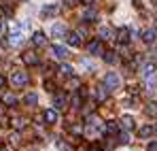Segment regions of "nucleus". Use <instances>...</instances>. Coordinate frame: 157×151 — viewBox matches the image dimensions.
<instances>
[{
    "instance_id": "obj_1",
    "label": "nucleus",
    "mask_w": 157,
    "mask_h": 151,
    "mask_svg": "<svg viewBox=\"0 0 157 151\" xmlns=\"http://www.w3.org/2000/svg\"><path fill=\"white\" fill-rule=\"evenodd\" d=\"M11 83H13L15 87H24V85H28V75L21 73V70H15V73L11 75Z\"/></svg>"
},
{
    "instance_id": "obj_2",
    "label": "nucleus",
    "mask_w": 157,
    "mask_h": 151,
    "mask_svg": "<svg viewBox=\"0 0 157 151\" xmlns=\"http://www.w3.org/2000/svg\"><path fill=\"white\" fill-rule=\"evenodd\" d=\"M119 83H121V79H119V75H117V73H106L104 85L108 87V89H117V87H119Z\"/></svg>"
},
{
    "instance_id": "obj_3",
    "label": "nucleus",
    "mask_w": 157,
    "mask_h": 151,
    "mask_svg": "<svg viewBox=\"0 0 157 151\" xmlns=\"http://www.w3.org/2000/svg\"><path fill=\"white\" fill-rule=\"evenodd\" d=\"M87 51H89L91 55H102V53H104V47H102V41H91V43L87 45Z\"/></svg>"
},
{
    "instance_id": "obj_4",
    "label": "nucleus",
    "mask_w": 157,
    "mask_h": 151,
    "mask_svg": "<svg viewBox=\"0 0 157 151\" xmlns=\"http://www.w3.org/2000/svg\"><path fill=\"white\" fill-rule=\"evenodd\" d=\"M9 38H11V45H19V43H21V38H24V36H21V26H13V30H11V36H9Z\"/></svg>"
},
{
    "instance_id": "obj_5",
    "label": "nucleus",
    "mask_w": 157,
    "mask_h": 151,
    "mask_svg": "<svg viewBox=\"0 0 157 151\" xmlns=\"http://www.w3.org/2000/svg\"><path fill=\"white\" fill-rule=\"evenodd\" d=\"M43 117H45V121L53 126V124H57V109H47L45 113H43Z\"/></svg>"
},
{
    "instance_id": "obj_6",
    "label": "nucleus",
    "mask_w": 157,
    "mask_h": 151,
    "mask_svg": "<svg viewBox=\"0 0 157 151\" xmlns=\"http://www.w3.org/2000/svg\"><path fill=\"white\" fill-rule=\"evenodd\" d=\"M151 134H155V126L147 124V126H140V128H138V136H140V138H149Z\"/></svg>"
},
{
    "instance_id": "obj_7",
    "label": "nucleus",
    "mask_w": 157,
    "mask_h": 151,
    "mask_svg": "<svg viewBox=\"0 0 157 151\" xmlns=\"http://www.w3.org/2000/svg\"><path fill=\"white\" fill-rule=\"evenodd\" d=\"M64 34H66V28L59 24V22L51 26V36L53 38H64Z\"/></svg>"
},
{
    "instance_id": "obj_8",
    "label": "nucleus",
    "mask_w": 157,
    "mask_h": 151,
    "mask_svg": "<svg viewBox=\"0 0 157 151\" xmlns=\"http://www.w3.org/2000/svg\"><path fill=\"white\" fill-rule=\"evenodd\" d=\"M53 55L57 58V60H66L68 58V49L66 47H62V45H53Z\"/></svg>"
},
{
    "instance_id": "obj_9",
    "label": "nucleus",
    "mask_w": 157,
    "mask_h": 151,
    "mask_svg": "<svg viewBox=\"0 0 157 151\" xmlns=\"http://www.w3.org/2000/svg\"><path fill=\"white\" fill-rule=\"evenodd\" d=\"M24 62H26L28 66H36V64H38V55H36L34 51H26V53H24Z\"/></svg>"
},
{
    "instance_id": "obj_10",
    "label": "nucleus",
    "mask_w": 157,
    "mask_h": 151,
    "mask_svg": "<svg viewBox=\"0 0 157 151\" xmlns=\"http://www.w3.org/2000/svg\"><path fill=\"white\" fill-rule=\"evenodd\" d=\"M140 73H142V79H151L153 77V73H155V64H144L142 68H140Z\"/></svg>"
},
{
    "instance_id": "obj_11",
    "label": "nucleus",
    "mask_w": 157,
    "mask_h": 151,
    "mask_svg": "<svg viewBox=\"0 0 157 151\" xmlns=\"http://www.w3.org/2000/svg\"><path fill=\"white\" fill-rule=\"evenodd\" d=\"M57 11H59L57 4H47V6L43 9V17H53V15H57Z\"/></svg>"
},
{
    "instance_id": "obj_12",
    "label": "nucleus",
    "mask_w": 157,
    "mask_h": 151,
    "mask_svg": "<svg viewBox=\"0 0 157 151\" xmlns=\"http://www.w3.org/2000/svg\"><path fill=\"white\" fill-rule=\"evenodd\" d=\"M32 43H34V45H38V47H45V45H47V38H45V34H43V32H34Z\"/></svg>"
},
{
    "instance_id": "obj_13",
    "label": "nucleus",
    "mask_w": 157,
    "mask_h": 151,
    "mask_svg": "<svg viewBox=\"0 0 157 151\" xmlns=\"http://www.w3.org/2000/svg\"><path fill=\"white\" fill-rule=\"evenodd\" d=\"M68 45H72V47H81V34H77V32H72V34H68Z\"/></svg>"
},
{
    "instance_id": "obj_14",
    "label": "nucleus",
    "mask_w": 157,
    "mask_h": 151,
    "mask_svg": "<svg viewBox=\"0 0 157 151\" xmlns=\"http://www.w3.org/2000/svg\"><path fill=\"white\" fill-rule=\"evenodd\" d=\"M117 38H119V43H130V30L128 28H121L117 32Z\"/></svg>"
},
{
    "instance_id": "obj_15",
    "label": "nucleus",
    "mask_w": 157,
    "mask_h": 151,
    "mask_svg": "<svg viewBox=\"0 0 157 151\" xmlns=\"http://www.w3.org/2000/svg\"><path fill=\"white\" fill-rule=\"evenodd\" d=\"M155 36H157L155 30H147V32L142 34V41H144L147 45H151V43H155Z\"/></svg>"
},
{
    "instance_id": "obj_16",
    "label": "nucleus",
    "mask_w": 157,
    "mask_h": 151,
    "mask_svg": "<svg viewBox=\"0 0 157 151\" xmlns=\"http://www.w3.org/2000/svg\"><path fill=\"white\" fill-rule=\"evenodd\" d=\"M102 58H104V62H108V64H117L119 62V58H117L115 51H106V53H102Z\"/></svg>"
},
{
    "instance_id": "obj_17",
    "label": "nucleus",
    "mask_w": 157,
    "mask_h": 151,
    "mask_svg": "<svg viewBox=\"0 0 157 151\" xmlns=\"http://www.w3.org/2000/svg\"><path fill=\"white\" fill-rule=\"evenodd\" d=\"M55 109H57V111H64V109H66V96H64V94H57V96H55Z\"/></svg>"
},
{
    "instance_id": "obj_18",
    "label": "nucleus",
    "mask_w": 157,
    "mask_h": 151,
    "mask_svg": "<svg viewBox=\"0 0 157 151\" xmlns=\"http://www.w3.org/2000/svg\"><path fill=\"white\" fill-rule=\"evenodd\" d=\"M104 132H106V134H117V132H119V126H117L115 121H106Z\"/></svg>"
},
{
    "instance_id": "obj_19",
    "label": "nucleus",
    "mask_w": 157,
    "mask_h": 151,
    "mask_svg": "<svg viewBox=\"0 0 157 151\" xmlns=\"http://www.w3.org/2000/svg\"><path fill=\"white\" fill-rule=\"evenodd\" d=\"M26 104H28V106H36V104H38V96H36L34 92L26 94Z\"/></svg>"
},
{
    "instance_id": "obj_20",
    "label": "nucleus",
    "mask_w": 157,
    "mask_h": 151,
    "mask_svg": "<svg viewBox=\"0 0 157 151\" xmlns=\"http://www.w3.org/2000/svg\"><path fill=\"white\" fill-rule=\"evenodd\" d=\"M121 126L125 128V130H132V128H134V117H130V115H123V117H121Z\"/></svg>"
},
{
    "instance_id": "obj_21",
    "label": "nucleus",
    "mask_w": 157,
    "mask_h": 151,
    "mask_svg": "<svg viewBox=\"0 0 157 151\" xmlns=\"http://www.w3.org/2000/svg\"><path fill=\"white\" fill-rule=\"evenodd\" d=\"M2 102L9 104V106H15V104H17V98H15L13 94H2Z\"/></svg>"
},
{
    "instance_id": "obj_22",
    "label": "nucleus",
    "mask_w": 157,
    "mask_h": 151,
    "mask_svg": "<svg viewBox=\"0 0 157 151\" xmlns=\"http://www.w3.org/2000/svg\"><path fill=\"white\" fill-rule=\"evenodd\" d=\"M110 36H113V30L102 26V28H100V38H102V41H110Z\"/></svg>"
},
{
    "instance_id": "obj_23",
    "label": "nucleus",
    "mask_w": 157,
    "mask_h": 151,
    "mask_svg": "<svg viewBox=\"0 0 157 151\" xmlns=\"http://www.w3.org/2000/svg\"><path fill=\"white\" fill-rule=\"evenodd\" d=\"M85 19L96 22V19H98V11H96V9H87V11H85Z\"/></svg>"
},
{
    "instance_id": "obj_24",
    "label": "nucleus",
    "mask_w": 157,
    "mask_h": 151,
    "mask_svg": "<svg viewBox=\"0 0 157 151\" xmlns=\"http://www.w3.org/2000/svg\"><path fill=\"white\" fill-rule=\"evenodd\" d=\"M59 70H62V75H64V77H70L72 73H75L70 64H62V68H59Z\"/></svg>"
},
{
    "instance_id": "obj_25",
    "label": "nucleus",
    "mask_w": 157,
    "mask_h": 151,
    "mask_svg": "<svg viewBox=\"0 0 157 151\" xmlns=\"http://www.w3.org/2000/svg\"><path fill=\"white\" fill-rule=\"evenodd\" d=\"M147 113H149V115H153V117L157 115V104H155V102H151V104H149V109H147Z\"/></svg>"
},
{
    "instance_id": "obj_26",
    "label": "nucleus",
    "mask_w": 157,
    "mask_h": 151,
    "mask_svg": "<svg viewBox=\"0 0 157 151\" xmlns=\"http://www.w3.org/2000/svg\"><path fill=\"white\" fill-rule=\"evenodd\" d=\"M11 145H15V147L19 145V134H17V132H15V134H11Z\"/></svg>"
},
{
    "instance_id": "obj_27",
    "label": "nucleus",
    "mask_w": 157,
    "mask_h": 151,
    "mask_svg": "<svg viewBox=\"0 0 157 151\" xmlns=\"http://www.w3.org/2000/svg\"><path fill=\"white\" fill-rule=\"evenodd\" d=\"M119 138H121V143H130V136H128V132H121V134H119Z\"/></svg>"
},
{
    "instance_id": "obj_28",
    "label": "nucleus",
    "mask_w": 157,
    "mask_h": 151,
    "mask_svg": "<svg viewBox=\"0 0 157 151\" xmlns=\"http://www.w3.org/2000/svg\"><path fill=\"white\" fill-rule=\"evenodd\" d=\"M64 4H68V6H77V4H81V0H64Z\"/></svg>"
},
{
    "instance_id": "obj_29",
    "label": "nucleus",
    "mask_w": 157,
    "mask_h": 151,
    "mask_svg": "<svg viewBox=\"0 0 157 151\" xmlns=\"http://www.w3.org/2000/svg\"><path fill=\"white\" fill-rule=\"evenodd\" d=\"M72 132H75V134H81V132H83V128L77 124V126H72Z\"/></svg>"
},
{
    "instance_id": "obj_30",
    "label": "nucleus",
    "mask_w": 157,
    "mask_h": 151,
    "mask_svg": "<svg viewBox=\"0 0 157 151\" xmlns=\"http://www.w3.org/2000/svg\"><path fill=\"white\" fill-rule=\"evenodd\" d=\"M4 83H6V79H4V75H0V89L4 87Z\"/></svg>"
},
{
    "instance_id": "obj_31",
    "label": "nucleus",
    "mask_w": 157,
    "mask_h": 151,
    "mask_svg": "<svg viewBox=\"0 0 157 151\" xmlns=\"http://www.w3.org/2000/svg\"><path fill=\"white\" fill-rule=\"evenodd\" d=\"M45 87H47V89L51 92V89H53V83H51V81H45Z\"/></svg>"
},
{
    "instance_id": "obj_32",
    "label": "nucleus",
    "mask_w": 157,
    "mask_h": 151,
    "mask_svg": "<svg viewBox=\"0 0 157 151\" xmlns=\"http://www.w3.org/2000/svg\"><path fill=\"white\" fill-rule=\"evenodd\" d=\"M149 151H157V143H151L149 145Z\"/></svg>"
},
{
    "instance_id": "obj_33",
    "label": "nucleus",
    "mask_w": 157,
    "mask_h": 151,
    "mask_svg": "<svg viewBox=\"0 0 157 151\" xmlns=\"http://www.w3.org/2000/svg\"><path fill=\"white\" fill-rule=\"evenodd\" d=\"M2 28H4V22H2V17H0V32H2Z\"/></svg>"
},
{
    "instance_id": "obj_34",
    "label": "nucleus",
    "mask_w": 157,
    "mask_h": 151,
    "mask_svg": "<svg viewBox=\"0 0 157 151\" xmlns=\"http://www.w3.org/2000/svg\"><path fill=\"white\" fill-rule=\"evenodd\" d=\"M89 151H100V149H96V147H94V149H89Z\"/></svg>"
},
{
    "instance_id": "obj_35",
    "label": "nucleus",
    "mask_w": 157,
    "mask_h": 151,
    "mask_svg": "<svg viewBox=\"0 0 157 151\" xmlns=\"http://www.w3.org/2000/svg\"><path fill=\"white\" fill-rule=\"evenodd\" d=\"M0 151H6V149H0Z\"/></svg>"
},
{
    "instance_id": "obj_36",
    "label": "nucleus",
    "mask_w": 157,
    "mask_h": 151,
    "mask_svg": "<svg viewBox=\"0 0 157 151\" xmlns=\"http://www.w3.org/2000/svg\"><path fill=\"white\" fill-rule=\"evenodd\" d=\"M155 132H157V126H155Z\"/></svg>"
}]
</instances>
